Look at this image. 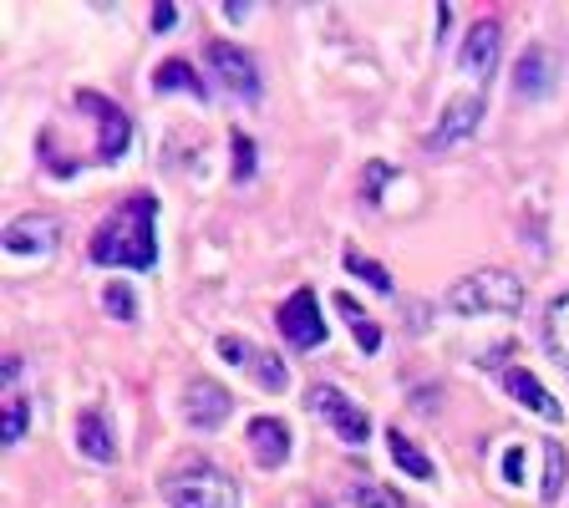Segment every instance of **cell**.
<instances>
[{"label": "cell", "mask_w": 569, "mask_h": 508, "mask_svg": "<svg viewBox=\"0 0 569 508\" xmlns=\"http://www.w3.org/2000/svg\"><path fill=\"white\" fill-rule=\"evenodd\" d=\"M92 265L112 269H153L158 265V199L153 194H133L102 219L92 234Z\"/></svg>", "instance_id": "obj_1"}, {"label": "cell", "mask_w": 569, "mask_h": 508, "mask_svg": "<svg viewBox=\"0 0 569 508\" xmlns=\"http://www.w3.org/2000/svg\"><path fill=\"white\" fill-rule=\"evenodd\" d=\"M448 306L458 316H518L524 306V280H518L514 269H478L468 280H458L448 290Z\"/></svg>", "instance_id": "obj_2"}, {"label": "cell", "mask_w": 569, "mask_h": 508, "mask_svg": "<svg viewBox=\"0 0 569 508\" xmlns=\"http://www.w3.org/2000/svg\"><path fill=\"white\" fill-rule=\"evenodd\" d=\"M158 494L168 508H239V483L225 478L219 468L168 473V478L158 483Z\"/></svg>", "instance_id": "obj_3"}, {"label": "cell", "mask_w": 569, "mask_h": 508, "mask_svg": "<svg viewBox=\"0 0 569 508\" xmlns=\"http://www.w3.org/2000/svg\"><path fill=\"white\" fill-rule=\"evenodd\" d=\"M204 56H209L214 81H219L234 102H260L265 87H260V67H254V56L244 52V46H234V41H209Z\"/></svg>", "instance_id": "obj_4"}, {"label": "cell", "mask_w": 569, "mask_h": 508, "mask_svg": "<svg viewBox=\"0 0 569 508\" xmlns=\"http://www.w3.org/2000/svg\"><path fill=\"white\" fill-rule=\"evenodd\" d=\"M305 407L320 417V422H331V432L341 442H351V448H361V442H371V412L366 407H357V401L346 397L341 387H310V397H305Z\"/></svg>", "instance_id": "obj_5"}, {"label": "cell", "mask_w": 569, "mask_h": 508, "mask_svg": "<svg viewBox=\"0 0 569 508\" xmlns=\"http://www.w3.org/2000/svg\"><path fill=\"white\" fill-rule=\"evenodd\" d=\"M275 325H280V335L291 341V351H316V346H326V335H331V325L320 316L316 290H295L291 300L275 310Z\"/></svg>", "instance_id": "obj_6"}, {"label": "cell", "mask_w": 569, "mask_h": 508, "mask_svg": "<svg viewBox=\"0 0 569 508\" xmlns=\"http://www.w3.org/2000/svg\"><path fill=\"white\" fill-rule=\"evenodd\" d=\"M77 108L97 118V163H118L133 147V118L102 92H77Z\"/></svg>", "instance_id": "obj_7"}, {"label": "cell", "mask_w": 569, "mask_h": 508, "mask_svg": "<svg viewBox=\"0 0 569 508\" xmlns=\"http://www.w3.org/2000/svg\"><path fill=\"white\" fill-rule=\"evenodd\" d=\"M483 92H468V97H452L448 108H442V118H437V128L427 133V153H448V147H458L463 137L478 133V122H483Z\"/></svg>", "instance_id": "obj_8"}, {"label": "cell", "mask_w": 569, "mask_h": 508, "mask_svg": "<svg viewBox=\"0 0 569 508\" xmlns=\"http://www.w3.org/2000/svg\"><path fill=\"white\" fill-rule=\"evenodd\" d=\"M229 412H234V397H229L219 382H209V376H194L184 391V417L194 432H219L229 422Z\"/></svg>", "instance_id": "obj_9"}, {"label": "cell", "mask_w": 569, "mask_h": 508, "mask_svg": "<svg viewBox=\"0 0 569 508\" xmlns=\"http://www.w3.org/2000/svg\"><path fill=\"white\" fill-rule=\"evenodd\" d=\"M0 244H6V254H52L56 244H62V219L52 214H21L6 224V234H0Z\"/></svg>", "instance_id": "obj_10"}, {"label": "cell", "mask_w": 569, "mask_h": 508, "mask_svg": "<svg viewBox=\"0 0 569 508\" xmlns=\"http://www.w3.org/2000/svg\"><path fill=\"white\" fill-rule=\"evenodd\" d=\"M499 52H503V31L499 21H478L473 31L463 36V52H458V67L468 71V77H493V67H499Z\"/></svg>", "instance_id": "obj_11"}, {"label": "cell", "mask_w": 569, "mask_h": 508, "mask_svg": "<svg viewBox=\"0 0 569 508\" xmlns=\"http://www.w3.org/2000/svg\"><path fill=\"white\" fill-rule=\"evenodd\" d=\"M244 438H250V453H254L260 468H280V463H291L295 438H291V428H285L280 417H254Z\"/></svg>", "instance_id": "obj_12"}, {"label": "cell", "mask_w": 569, "mask_h": 508, "mask_svg": "<svg viewBox=\"0 0 569 508\" xmlns=\"http://www.w3.org/2000/svg\"><path fill=\"white\" fill-rule=\"evenodd\" d=\"M549 92H555V56L544 52V46H529L514 67V97L518 102H529V97L544 102Z\"/></svg>", "instance_id": "obj_13"}, {"label": "cell", "mask_w": 569, "mask_h": 508, "mask_svg": "<svg viewBox=\"0 0 569 508\" xmlns=\"http://www.w3.org/2000/svg\"><path fill=\"white\" fill-rule=\"evenodd\" d=\"M503 391L524 407V412H534V417H544V422H559L565 417V407H559L549 391H544V382L534 372H524V366H514V372H503Z\"/></svg>", "instance_id": "obj_14"}, {"label": "cell", "mask_w": 569, "mask_h": 508, "mask_svg": "<svg viewBox=\"0 0 569 508\" xmlns=\"http://www.w3.org/2000/svg\"><path fill=\"white\" fill-rule=\"evenodd\" d=\"M77 453L87 457V463H118V438H112L102 412L77 417Z\"/></svg>", "instance_id": "obj_15"}, {"label": "cell", "mask_w": 569, "mask_h": 508, "mask_svg": "<svg viewBox=\"0 0 569 508\" xmlns=\"http://www.w3.org/2000/svg\"><path fill=\"white\" fill-rule=\"evenodd\" d=\"M386 448H392V457H397V468L407 473V478H417V483H433V478H437L433 457H427L423 448H417V442H412L402 428H386Z\"/></svg>", "instance_id": "obj_16"}, {"label": "cell", "mask_w": 569, "mask_h": 508, "mask_svg": "<svg viewBox=\"0 0 569 508\" xmlns=\"http://www.w3.org/2000/svg\"><path fill=\"white\" fill-rule=\"evenodd\" d=\"M544 346H549V356L569 372V290L544 310Z\"/></svg>", "instance_id": "obj_17"}, {"label": "cell", "mask_w": 569, "mask_h": 508, "mask_svg": "<svg viewBox=\"0 0 569 508\" xmlns=\"http://www.w3.org/2000/svg\"><path fill=\"white\" fill-rule=\"evenodd\" d=\"M153 92H194V97H209V87H204V77L194 67H188V62H178V56H173V62H163L158 71H153Z\"/></svg>", "instance_id": "obj_18"}, {"label": "cell", "mask_w": 569, "mask_h": 508, "mask_svg": "<svg viewBox=\"0 0 569 508\" xmlns=\"http://www.w3.org/2000/svg\"><path fill=\"white\" fill-rule=\"evenodd\" d=\"M336 310H341V321L351 325V335H357V346L366 351V356H376V351H382V325L371 321V316L357 306V300H351V295H336Z\"/></svg>", "instance_id": "obj_19"}, {"label": "cell", "mask_w": 569, "mask_h": 508, "mask_svg": "<svg viewBox=\"0 0 569 508\" xmlns=\"http://www.w3.org/2000/svg\"><path fill=\"white\" fill-rule=\"evenodd\" d=\"M244 372H250V382H260L265 391H285V387H291V366H285V356H275V351H254Z\"/></svg>", "instance_id": "obj_20"}, {"label": "cell", "mask_w": 569, "mask_h": 508, "mask_svg": "<svg viewBox=\"0 0 569 508\" xmlns=\"http://www.w3.org/2000/svg\"><path fill=\"white\" fill-rule=\"evenodd\" d=\"M565 478H569L565 448L549 438V442H544V483H539V498H544V504H555V498L565 494Z\"/></svg>", "instance_id": "obj_21"}, {"label": "cell", "mask_w": 569, "mask_h": 508, "mask_svg": "<svg viewBox=\"0 0 569 508\" xmlns=\"http://www.w3.org/2000/svg\"><path fill=\"white\" fill-rule=\"evenodd\" d=\"M31 428V397L26 391H6V422H0V438L6 442H21Z\"/></svg>", "instance_id": "obj_22"}, {"label": "cell", "mask_w": 569, "mask_h": 508, "mask_svg": "<svg viewBox=\"0 0 569 508\" xmlns=\"http://www.w3.org/2000/svg\"><path fill=\"white\" fill-rule=\"evenodd\" d=\"M102 306H107V316H112V321H128L133 325L138 321V295H133V285L128 280H112L102 290Z\"/></svg>", "instance_id": "obj_23"}, {"label": "cell", "mask_w": 569, "mask_h": 508, "mask_svg": "<svg viewBox=\"0 0 569 508\" xmlns=\"http://www.w3.org/2000/svg\"><path fill=\"white\" fill-rule=\"evenodd\" d=\"M346 269L351 275H361V280L371 285V290H382V295H392V275H386L376 259H366V254H357V250H346Z\"/></svg>", "instance_id": "obj_24"}, {"label": "cell", "mask_w": 569, "mask_h": 508, "mask_svg": "<svg viewBox=\"0 0 569 508\" xmlns=\"http://www.w3.org/2000/svg\"><path fill=\"white\" fill-rule=\"evenodd\" d=\"M229 143H234V184H250V178H254V168H260V158H254V143H250V133H239V128H234V137H229Z\"/></svg>", "instance_id": "obj_25"}, {"label": "cell", "mask_w": 569, "mask_h": 508, "mask_svg": "<svg viewBox=\"0 0 569 508\" xmlns=\"http://www.w3.org/2000/svg\"><path fill=\"white\" fill-rule=\"evenodd\" d=\"M219 356H225L229 366H250L254 346H250V341H244V335H219Z\"/></svg>", "instance_id": "obj_26"}, {"label": "cell", "mask_w": 569, "mask_h": 508, "mask_svg": "<svg viewBox=\"0 0 569 508\" xmlns=\"http://www.w3.org/2000/svg\"><path fill=\"white\" fill-rule=\"evenodd\" d=\"M392 178V168L386 163H371L366 168V203H382V184Z\"/></svg>", "instance_id": "obj_27"}, {"label": "cell", "mask_w": 569, "mask_h": 508, "mask_svg": "<svg viewBox=\"0 0 569 508\" xmlns=\"http://www.w3.org/2000/svg\"><path fill=\"white\" fill-rule=\"evenodd\" d=\"M351 504L357 508H386V494L382 488H371V483H357V488H351Z\"/></svg>", "instance_id": "obj_28"}, {"label": "cell", "mask_w": 569, "mask_h": 508, "mask_svg": "<svg viewBox=\"0 0 569 508\" xmlns=\"http://www.w3.org/2000/svg\"><path fill=\"white\" fill-rule=\"evenodd\" d=\"M503 478L514 483V488L524 483V448H508V453H503Z\"/></svg>", "instance_id": "obj_29"}, {"label": "cell", "mask_w": 569, "mask_h": 508, "mask_svg": "<svg viewBox=\"0 0 569 508\" xmlns=\"http://www.w3.org/2000/svg\"><path fill=\"white\" fill-rule=\"evenodd\" d=\"M173 26H178V5L158 0V5H153V31H173Z\"/></svg>", "instance_id": "obj_30"}, {"label": "cell", "mask_w": 569, "mask_h": 508, "mask_svg": "<svg viewBox=\"0 0 569 508\" xmlns=\"http://www.w3.org/2000/svg\"><path fill=\"white\" fill-rule=\"evenodd\" d=\"M225 15H229V21H250V15H254V5H244V0H229V5H225Z\"/></svg>", "instance_id": "obj_31"}]
</instances>
